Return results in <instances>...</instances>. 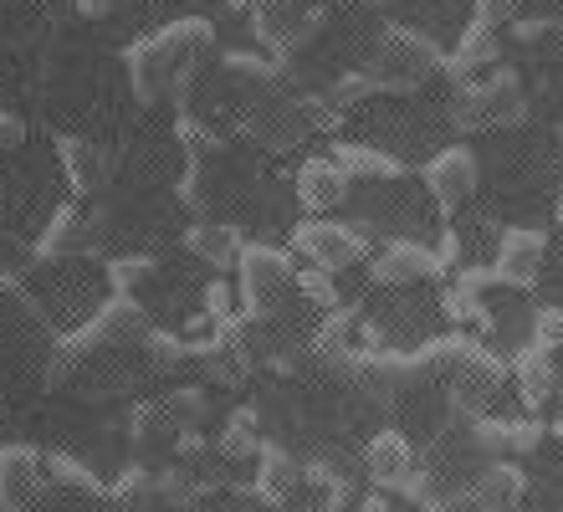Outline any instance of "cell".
<instances>
[{
  "mask_svg": "<svg viewBox=\"0 0 563 512\" xmlns=\"http://www.w3.org/2000/svg\"><path fill=\"white\" fill-rule=\"evenodd\" d=\"M216 46V31L210 21H175V26L154 31L144 42L129 46V77H134V92L144 102L175 98L185 83L195 77V62Z\"/></svg>",
  "mask_w": 563,
  "mask_h": 512,
  "instance_id": "6da1fadb",
  "label": "cell"
},
{
  "mask_svg": "<svg viewBox=\"0 0 563 512\" xmlns=\"http://www.w3.org/2000/svg\"><path fill=\"white\" fill-rule=\"evenodd\" d=\"M441 67H445L441 46L426 42V36H420V31H410V26H395V31H385L379 57H374L369 73L385 77L389 92H410V88H420L430 73H441Z\"/></svg>",
  "mask_w": 563,
  "mask_h": 512,
  "instance_id": "7a4b0ae2",
  "label": "cell"
},
{
  "mask_svg": "<svg viewBox=\"0 0 563 512\" xmlns=\"http://www.w3.org/2000/svg\"><path fill=\"white\" fill-rule=\"evenodd\" d=\"M522 118V88L518 73H492L487 83H472V88L456 92V129L461 133H487L503 129V123H518Z\"/></svg>",
  "mask_w": 563,
  "mask_h": 512,
  "instance_id": "3957f363",
  "label": "cell"
},
{
  "mask_svg": "<svg viewBox=\"0 0 563 512\" xmlns=\"http://www.w3.org/2000/svg\"><path fill=\"white\" fill-rule=\"evenodd\" d=\"M148 334L144 323V307L134 303L129 293H113L98 313H92L88 328H77L73 338H62V353H73V359H82V353L103 349V344H134V338Z\"/></svg>",
  "mask_w": 563,
  "mask_h": 512,
  "instance_id": "277c9868",
  "label": "cell"
},
{
  "mask_svg": "<svg viewBox=\"0 0 563 512\" xmlns=\"http://www.w3.org/2000/svg\"><path fill=\"white\" fill-rule=\"evenodd\" d=\"M292 251L308 257V266H323V272H339V266H354L358 257H369V241L354 226H333V220H302L292 231Z\"/></svg>",
  "mask_w": 563,
  "mask_h": 512,
  "instance_id": "5b68a950",
  "label": "cell"
},
{
  "mask_svg": "<svg viewBox=\"0 0 563 512\" xmlns=\"http://www.w3.org/2000/svg\"><path fill=\"white\" fill-rule=\"evenodd\" d=\"M236 272H241V293H246V313H252V318H262L272 307V297L297 277L292 262H287V251H277V247H246Z\"/></svg>",
  "mask_w": 563,
  "mask_h": 512,
  "instance_id": "8992f818",
  "label": "cell"
},
{
  "mask_svg": "<svg viewBox=\"0 0 563 512\" xmlns=\"http://www.w3.org/2000/svg\"><path fill=\"white\" fill-rule=\"evenodd\" d=\"M503 380H507V364H503V359H497L492 349H482V344H472V349H466V359L456 364V380H451V410H456V415H472V421H476V410L487 405V395Z\"/></svg>",
  "mask_w": 563,
  "mask_h": 512,
  "instance_id": "52a82bcc",
  "label": "cell"
},
{
  "mask_svg": "<svg viewBox=\"0 0 563 512\" xmlns=\"http://www.w3.org/2000/svg\"><path fill=\"white\" fill-rule=\"evenodd\" d=\"M476 175H482V170H476V154L472 149H461V144L441 149V154L426 164V185L435 190V205H441L445 216L476 190Z\"/></svg>",
  "mask_w": 563,
  "mask_h": 512,
  "instance_id": "ba28073f",
  "label": "cell"
},
{
  "mask_svg": "<svg viewBox=\"0 0 563 512\" xmlns=\"http://www.w3.org/2000/svg\"><path fill=\"white\" fill-rule=\"evenodd\" d=\"M354 380L364 384L379 405H385V400L405 395L420 374H416V359H410V353H400V349H369V353H358Z\"/></svg>",
  "mask_w": 563,
  "mask_h": 512,
  "instance_id": "9c48e42d",
  "label": "cell"
},
{
  "mask_svg": "<svg viewBox=\"0 0 563 512\" xmlns=\"http://www.w3.org/2000/svg\"><path fill=\"white\" fill-rule=\"evenodd\" d=\"M92 247H98V226L77 205H62L57 216L46 220L42 241H36V257L42 262H67V257H88Z\"/></svg>",
  "mask_w": 563,
  "mask_h": 512,
  "instance_id": "30bf717a",
  "label": "cell"
},
{
  "mask_svg": "<svg viewBox=\"0 0 563 512\" xmlns=\"http://www.w3.org/2000/svg\"><path fill=\"white\" fill-rule=\"evenodd\" d=\"M42 461L46 456L36 446H5L0 451V508L21 512L31 498H36V477H42Z\"/></svg>",
  "mask_w": 563,
  "mask_h": 512,
  "instance_id": "8fae6325",
  "label": "cell"
},
{
  "mask_svg": "<svg viewBox=\"0 0 563 512\" xmlns=\"http://www.w3.org/2000/svg\"><path fill=\"white\" fill-rule=\"evenodd\" d=\"M256 461H262V471H256L252 498L267 502V508H282V502L297 492V482H302V467H297L292 451H287V446H277V440H262Z\"/></svg>",
  "mask_w": 563,
  "mask_h": 512,
  "instance_id": "7c38bea8",
  "label": "cell"
},
{
  "mask_svg": "<svg viewBox=\"0 0 563 512\" xmlns=\"http://www.w3.org/2000/svg\"><path fill=\"white\" fill-rule=\"evenodd\" d=\"M538 266H543V236L538 231H507L503 247H497V262H492L497 282H507V287H533Z\"/></svg>",
  "mask_w": 563,
  "mask_h": 512,
  "instance_id": "4fadbf2b",
  "label": "cell"
},
{
  "mask_svg": "<svg viewBox=\"0 0 563 512\" xmlns=\"http://www.w3.org/2000/svg\"><path fill=\"white\" fill-rule=\"evenodd\" d=\"M497 52H503V42H497V31L492 26H482V21H472V31L461 36V46L445 57V67H441V77L451 83V88H472V77H476V67H492L497 62Z\"/></svg>",
  "mask_w": 563,
  "mask_h": 512,
  "instance_id": "5bb4252c",
  "label": "cell"
},
{
  "mask_svg": "<svg viewBox=\"0 0 563 512\" xmlns=\"http://www.w3.org/2000/svg\"><path fill=\"white\" fill-rule=\"evenodd\" d=\"M441 257H430L426 247L416 241H395L374 257V282H385V287H405V282H420V277H441Z\"/></svg>",
  "mask_w": 563,
  "mask_h": 512,
  "instance_id": "9a60e30c",
  "label": "cell"
},
{
  "mask_svg": "<svg viewBox=\"0 0 563 512\" xmlns=\"http://www.w3.org/2000/svg\"><path fill=\"white\" fill-rule=\"evenodd\" d=\"M343 190H349V175L339 170V160H308L302 170H297V200H302V210H333V205L343 200Z\"/></svg>",
  "mask_w": 563,
  "mask_h": 512,
  "instance_id": "2e32d148",
  "label": "cell"
},
{
  "mask_svg": "<svg viewBox=\"0 0 563 512\" xmlns=\"http://www.w3.org/2000/svg\"><path fill=\"white\" fill-rule=\"evenodd\" d=\"M472 498L482 512H518L522 498H528V477H522L518 467H507V461H497V467H487L482 477H476Z\"/></svg>",
  "mask_w": 563,
  "mask_h": 512,
  "instance_id": "e0dca14e",
  "label": "cell"
},
{
  "mask_svg": "<svg viewBox=\"0 0 563 512\" xmlns=\"http://www.w3.org/2000/svg\"><path fill=\"white\" fill-rule=\"evenodd\" d=\"M472 436L482 451H538V440H543V425L538 421H487V415H476L472 421Z\"/></svg>",
  "mask_w": 563,
  "mask_h": 512,
  "instance_id": "ac0fdd59",
  "label": "cell"
},
{
  "mask_svg": "<svg viewBox=\"0 0 563 512\" xmlns=\"http://www.w3.org/2000/svg\"><path fill=\"white\" fill-rule=\"evenodd\" d=\"M553 349H543V344H528V349L512 359V374H518V384H522V400L533 410H543L553 400V390H559V369H553V359H549Z\"/></svg>",
  "mask_w": 563,
  "mask_h": 512,
  "instance_id": "d6986e66",
  "label": "cell"
},
{
  "mask_svg": "<svg viewBox=\"0 0 563 512\" xmlns=\"http://www.w3.org/2000/svg\"><path fill=\"white\" fill-rule=\"evenodd\" d=\"M57 154H62V170H67L77 195H92L108 179V154L98 144H88V139H62Z\"/></svg>",
  "mask_w": 563,
  "mask_h": 512,
  "instance_id": "ffe728a7",
  "label": "cell"
},
{
  "mask_svg": "<svg viewBox=\"0 0 563 512\" xmlns=\"http://www.w3.org/2000/svg\"><path fill=\"white\" fill-rule=\"evenodd\" d=\"M190 251L200 257V262L210 266H231L241 262V251H246V236L236 231V226H216V220H200V226H190Z\"/></svg>",
  "mask_w": 563,
  "mask_h": 512,
  "instance_id": "44dd1931",
  "label": "cell"
},
{
  "mask_svg": "<svg viewBox=\"0 0 563 512\" xmlns=\"http://www.w3.org/2000/svg\"><path fill=\"white\" fill-rule=\"evenodd\" d=\"M369 477L379 482V492H385L395 477H405V471L416 467V456H410V440L400 436V431H379V436L369 440Z\"/></svg>",
  "mask_w": 563,
  "mask_h": 512,
  "instance_id": "7402d4cb",
  "label": "cell"
},
{
  "mask_svg": "<svg viewBox=\"0 0 563 512\" xmlns=\"http://www.w3.org/2000/svg\"><path fill=\"white\" fill-rule=\"evenodd\" d=\"M179 415L169 400H144V405L134 410V421H129V436H134V446H164V440H179Z\"/></svg>",
  "mask_w": 563,
  "mask_h": 512,
  "instance_id": "603a6c76",
  "label": "cell"
},
{
  "mask_svg": "<svg viewBox=\"0 0 563 512\" xmlns=\"http://www.w3.org/2000/svg\"><path fill=\"white\" fill-rule=\"evenodd\" d=\"M333 160H339V170L349 179H400L405 175V164L395 160V154H379V149H369V144H339Z\"/></svg>",
  "mask_w": 563,
  "mask_h": 512,
  "instance_id": "cb8c5ba5",
  "label": "cell"
},
{
  "mask_svg": "<svg viewBox=\"0 0 563 512\" xmlns=\"http://www.w3.org/2000/svg\"><path fill=\"white\" fill-rule=\"evenodd\" d=\"M466 349H472V338L445 334V338H430V344H420L410 359H416V374H420V380H430V374H456V364L466 359Z\"/></svg>",
  "mask_w": 563,
  "mask_h": 512,
  "instance_id": "d4e9b609",
  "label": "cell"
},
{
  "mask_svg": "<svg viewBox=\"0 0 563 512\" xmlns=\"http://www.w3.org/2000/svg\"><path fill=\"white\" fill-rule=\"evenodd\" d=\"M113 502H119L123 512H159V508H169V502H164V482L159 477H148V471H139V467L123 471V482L113 487Z\"/></svg>",
  "mask_w": 563,
  "mask_h": 512,
  "instance_id": "484cf974",
  "label": "cell"
},
{
  "mask_svg": "<svg viewBox=\"0 0 563 512\" xmlns=\"http://www.w3.org/2000/svg\"><path fill=\"white\" fill-rule=\"evenodd\" d=\"M225 456H256L262 451V436H256V410L241 405L231 421H225V440H221Z\"/></svg>",
  "mask_w": 563,
  "mask_h": 512,
  "instance_id": "4316f807",
  "label": "cell"
},
{
  "mask_svg": "<svg viewBox=\"0 0 563 512\" xmlns=\"http://www.w3.org/2000/svg\"><path fill=\"white\" fill-rule=\"evenodd\" d=\"M46 461H52V471H57V477H62V482H67V487H77L82 498H108V487L98 482V471H92V467H82L77 456L57 451V456H46Z\"/></svg>",
  "mask_w": 563,
  "mask_h": 512,
  "instance_id": "83f0119b",
  "label": "cell"
},
{
  "mask_svg": "<svg viewBox=\"0 0 563 512\" xmlns=\"http://www.w3.org/2000/svg\"><path fill=\"white\" fill-rule=\"evenodd\" d=\"M144 349H148V359H154V369H179L200 353V344H179V338H169V334H144Z\"/></svg>",
  "mask_w": 563,
  "mask_h": 512,
  "instance_id": "f1b7e54d",
  "label": "cell"
},
{
  "mask_svg": "<svg viewBox=\"0 0 563 512\" xmlns=\"http://www.w3.org/2000/svg\"><path fill=\"white\" fill-rule=\"evenodd\" d=\"M441 307H445V318H451V323H476V328H492V313H487V303H482V293L451 287Z\"/></svg>",
  "mask_w": 563,
  "mask_h": 512,
  "instance_id": "f546056e",
  "label": "cell"
},
{
  "mask_svg": "<svg viewBox=\"0 0 563 512\" xmlns=\"http://www.w3.org/2000/svg\"><path fill=\"white\" fill-rule=\"evenodd\" d=\"M292 287H297L302 297H308L312 307H328V313L339 307V287H333V277H328L323 266H308V272H297Z\"/></svg>",
  "mask_w": 563,
  "mask_h": 512,
  "instance_id": "4dcf8cb0",
  "label": "cell"
},
{
  "mask_svg": "<svg viewBox=\"0 0 563 512\" xmlns=\"http://www.w3.org/2000/svg\"><path fill=\"white\" fill-rule=\"evenodd\" d=\"M154 272H159L154 257H123V262L108 266V282H113V293H134L139 282H148Z\"/></svg>",
  "mask_w": 563,
  "mask_h": 512,
  "instance_id": "1f68e13d",
  "label": "cell"
},
{
  "mask_svg": "<svg viewBox=\"0 0 563 512\" xmlns=\"http://www.w3.org/2000/svg\"><path fill=\"white\" fill-rule=\"evenodd\" d=\"M374 92H389L379 73H349V77H339V88H333V108L364 102V98H374Z\"/></svg>",
  "mask_w": 563,
  "mask_h": 512,
  "instance_id": "d6a6232c",
  "label": "cell"
},
{
  "mask_svg": "<svg viewBox=\"0 0 563 512\" xmlns=\"http://www.w3.org/2000/svg\"><path fill=\"white\" fill-rule=\"evenodd\" d=\"M308 477L328 492V512H343V508H349V477H343L339 467H328V461H312Z\"/></svg>",
  "mask_w": 563,
  "mask_h": 512,
  "instance_id": "836d02e7",
  "label": "cell"
},
{
  "mask_svg": "<svg viewBox=\"0 0 563 512\" xmlns=\"http://www.w3.org/2000/svg\"><path fill=\"white\" fill-rule=\"evenodd\" d=\"M179 190H185V205H190L195 216H206V210H210V175H206V164L195 160L190 170H185V185H179Z\"/></svg>",
  "mask_w": 563,
  "mask_h": 512,
  "instance_id": "e575fe53",
  "label": "cell"
},
{
  "mask_svg": "<svg viewBox=\"0 0 563 512\" xmlns=\"http://www.w3.org/2000/svg\"><path fill=\"white\" fill-rule=\"evenodd\" d=\"M169 405H175V415H179V425H200L210 415V400H206V390H179V395H169Z\"/></svg>",
  "mask_w": 563,
  "mask_h": 512,
  "instance_id": "d590c367",
  "label": "cell"
},
{
  "mask_svg": "<svg viewBox=\"0 0 563 512\" xmlns=\"http://www.w3.org/2000/svg\"><path fill=\"white\" fill-rule=\"evenodd\" d=\"M533 344H543V349H563V307H543V313H533Z\"/></svg>",
  "mask_w": 563,
  "mask_h": 512,
  "instance_id": "8d00e7d4",
  "label": "cell"
},
{
  "mask_svg": "<svg viewBox=\"0 0 563 512\" xmlns=\"http://www.w3.org/2000/svg\"><path fill=\"white\" fill-rule=\"evenodd\" d=\"M472 21H482V26H507V21H518V0H476V15Z\"/></svg>",
  "mask_w": 563,
  "mask_h": 512,
  "instance_id": "74e56055",
  "label": "cell"
},
{
  "mask_svg": "<svg viewBox=\"0 0 563 512\" xmlns=\"http://www.w3.org/2000/svg\"><path fill=\"white\" fill-rule=\"evenodd\" d=\"M385 492H400V498H410V502H420V508H426V502H430V477H426V471L410 467L405 477H395V482H389Z\"/></svg>",
  "mask_w": 563,
  "mask_h": 512,
  "instance_id": "f35d334b",
  "label": "cell"
},
{
  "mask_svg": "<svg viewBox=\"0 0 563 512\" xmlns=\"http://www.w3.org/2000/svg\"><path fill=\"white\" fill-rule=\"evenodd\" d=\"M518 42H522V46L563 42V21H522V26H518Z\"/></svg>",
  "mask_w": 563,
  "mask_h": 512,
  "instance_id": "ab89813d",
  "label": "cell"
},
{
  "mask_svg": "<svg viewBox=\"0 0 563 512\" xmlns=\"http://www.w3.org/2000/svg\"><path fill=\"white\" fill-rule=\"evenodd\" d=\"M225 73L236 77V83H272V67L256 57H225Z\"/></svg>",
  "mask_w": 563,
  "mask_h": 512,
  "instance_id": "60d3db41",
  "label": "cell"
},
{
  "mask_svg": "<svg viewBox=\"0 0 563 512\" xmlns=\"http://www.w3.org/2000/svg\"><path fill=\"white\" fill-rule=\"evenodd\" d=\"M21 144H26V123H21V113L0 108V149H21Z\"/></svg>",
  "mask_w": 563,
  "mask_h": 512,
  "instance_id": "b9f144b4",
  "label": "cell"
},
{
  "mask_svg": "<svg viewBox=\"0 0 563 512\" xmlns=\"http://www.w3.org/2000/svg\"><path fill=\"white\" fill-rule=\"evenodd\" d=\"M175 129H179V139H185V144H195V149H210V144H216V133H210L195 113H185V118L175 123Z\"/></svg>",
  "mask_w": 563,
  "mask_h": 512,
  "instance_id": "7bdbcfd3",
  "label": "cell"
},
{
  "mask_svg": "<svg viewBox=\"0 0 563 512\" xmlns=\"http://www.w3.org/2000/svg\"><path fill=\"white\" fill-rule=\"evenodd\" d=\"M426 512H482L472 492H451V498H430Z\"/></svg>",
  "mask_w": 563,
  "mask_h": 512,
  "instance_id": "ee69618b",
  "label": "cell"
},
{
  "mask_svg": "<svg viewBox=\"0 0 563 512\" xmlns=\"http://www.w3.org/2000/svg\"><path fill=\"white\" fill-rule=\"evenodd\" d=\"M492 282H497V272H492V266H466V272L456 277V287H466V293H487Z\"/></svg>",
  "mask_w": 563,
  "mask_h": 512,
  "instance_id": "f6af8a7d",
  "label": "cell"
},
{
  "mask_svg": "<svg viewBox=\"0 0 563 512\" xmlns=\"http://www.w3.org/2000/svg\"><path fill=\"white\" fill-rule=\"evenodd\" d=\"M206 313H210L216 323L231 318V287H225V282H216V287L206 293Z\"/></svg>",
  "mask_w": 563,
  "mask_h": 512,
  "instance_id": "bcb514c9",
  "label": "cell"
},
{
  "mask_svg": "<svg viewBox=\"0 0 563 512\" xmlns=\"http://www.w3.org/2000/svg\"><path fill=\"white\" fill-rule=\"evenodd\" d=\"M77 6H82V15H92V21L113 11V0H77Z\"/></svg>",
  "mask_w": 563,
  "mask_h": 512,
  "instance_id": "7dc6e473",
  "label": "cell"
},
{
  "mask_svg": "<svg viewBox=\"0 0 563 512\" xmlns=\"http://www.w3.org/2000/svg\"><path fill=\"white\" fill-rule=\"evenodd\" d=\"M358 512H389V502H385V498H369V502H364V508H358Z\"/></svg>",
  "mask_w": 563,
  "mask_h": 512,
  "instance_id": "c3c4849f",
  "label": "cell"
},
{
  "mask_svg": "<svg viewBox=\"0 0 563 512\" xmlns=\"http://www.w3.org/2000/svg\"><path fill=\"white\" fill-rule=\"evenodd\" d=\"M262 0H231V11H256Z\"/></svg>",
  "mask_w": 563,
  "mask_h": 512,
  "instance_id": "681fc988",
  "label": "cell"
},
{
  "mask_svg": "<svg viewBox=\"0 0 563 512\" xmlns=\"http://www.w3.org/2000/svg\"><path fill=\"white\" fill-rule=\"evenodd\" d=\"M553 431H559V440H563V415H559V425H553Z\"/></svg>",
  "mask_w": 563,
  "mask_h": 512,
  "instance_id": "f907efd6",
  "label": "cell"
},
{
  "mask_svg": "<svg viewBox=\"0 0 563 512\" xmlns=\"http://www.w3.org/2000/svg\"><path fill=\"white\" fill-rule=\"evenodd\" d=\"M559 220H563V190H559Z\"/></svg>",
  "mask_w": 563,
  "mask_h": 512,
  "instance_id": "816d5d0a",
  "label": "cell"
}]
</instances>
